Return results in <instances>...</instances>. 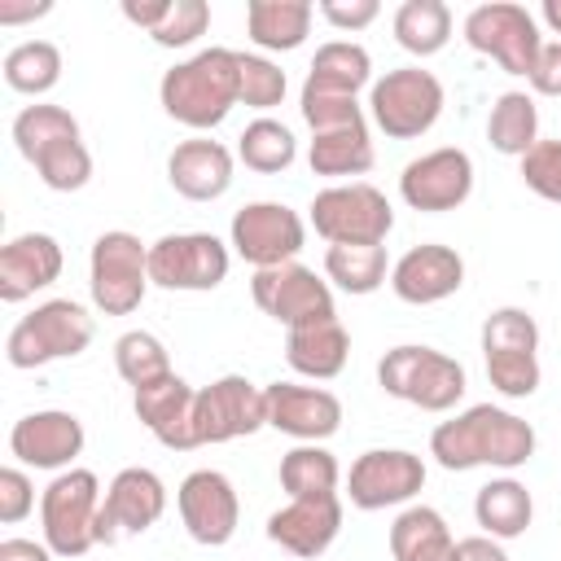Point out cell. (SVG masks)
<instances>
[{"label":"cell","mask_w":561,"mask_h":561,"mask_svg":"<svg viewBox=\"0 0 561 561\" xmlns=\"http://www.w3.org/2000/svg\"><path fill=\"white\" fill-rule=\"evenodd\" d=\"M430 456L451 469H522L535 456V425L508 408L473 403L451 421H438L430 434Z\"/></svg>","instance_id":"1"},{"label":"cell","mask_w":561,"mask_h":561,"mask_svg":"<svg viewBox=\"0 0 561 561\" xmlns=\"http://www.w3.org/2000/svg\"><path fill=\"white\" fill-rule=\"evenodd\" d=\"M158 101L175 123H184L193 131L219 127L232 114V105H241L237 53L232 48H202L188 61H175L158 83Z\"/></svg>","instance_id":"2"},{"label":"cell","mask_w":561,"mask_h":561,"mask_svg":"<svg viewBox=\"0 0 561 561\" xmlns=\"http://www.w3.org/2000/svg\"><path fill=\"white\" fill-rule=\"evenodd\" d=\"M13 145L53 193H79L92 180V153L83 145L79 118L61 105H26L13 118Z\"/></svg>","instance_id":"3"},{"label":"cell","mask_w":561,"mask_h":561,"mask_svg":"<svg viewBox=\"0 0 561 561\" xmlns=\"http://www.w3.org/2000/svg\"><path fill=\"white\" fill-rule=\"evenodd\" d=\"M377 386L390 399H403L421 412H451L465 399L469 377H465V364L451 359L447 351L403 342L377 359Z\"/></svg>","instance_id":"4"},{"label":"cell","mask_w":561,"mask_h":561,"mask_svg":"<svg viewBox=\"0 0 561 561\" xmlns=\"http://www.w3.org/2000/svg\"><path fill=\"white\" fill-rule=\"evenodd\" d=\"M96 337V324L83 302L75 298H48L35 311H26L9 337H4V359L13 368H44L53 359H75L88 351Z\"/></svg>","instance_id":"5"},{"label":"cell","mask_w":561,"mask_h":561,"mask_svg":"<svg viewBox=\"0 0 561 561\" xmlns=\"http://www.w3.org/2000/svg\"><path fill=\"white\" fill-rule=\"evenodd\" d=\"M101 478L92 469H61L39 495V530L53 557L79 561L96 543L101 517Z\"/></svg>","instance_id":"6"},{"label":"cell","mask_w":561,"mask_h":561,"mask_svg":"<svg viewBox=\"0 0 561 561\" xmlns=\"http://www.w3.org/2000/svg\"><path fill=\"white\" fill-rule=\"evenodd\" d=\"M149 245L127 232V228H110L92 241L88 254V289H92V307L101 316H131L145 294H149Z\"/></svg>","instance_id":"7"},{"label":"cell","mask_w":561,"mask_h":561,"mask_svg":"<svg viewBox=\"0 0 561 561\" xmlns=\"http://www.w3.org/2000/svg\"><path fill=\"white\" fill-rule=\"evenodd\" d=\"M486 377L504 399H530L539 390V324L526 307H495L482 320Z\"/></svg>","instance_id":"8"},{"label":"cell","mask_w":561,"mask_h":561,"mask_svg":"<svg viewBox=\"0 0 561 561\" xmlns=\"http://www.w3.org/2000/svg\"><path fill=\"white\" fill-rule=\"evenodd\" d=\"M311 228L329 245H381L394 228V206L368 180L329 184L311 197Z\"/></svg>","instance_id":"9"},{"label":"cell","mask_w":561,"mask_h":561,"mask_svg":"<svg viewBox=\"0 0 561 561\" xmlns=\"http://www.w3.org/2000/svg\"><path fill=\"white\" fill-rule=\"evenodd\" d=\"M460 35L473 53L491 57L504 75H522V79H530L535 61H539V48H543L535 13L526 4H513V0L473 4L460 22Z\"/></svg>","instance_id":"10"},{"label":"cell","mask_w":561,"mask_h":561,"mask_svg":"<svg viewBox=\"0 0 561 561\" xmlns=\"http://www.w3.org/2000/svg\"><path fill=\"white\" fill-rule=\"evenodd\" d=\"M443 83L425 66H399L373 79L368 88V114L390 140H416L425 136L443 114Z\"/></svg>","instance_id":"11"},{"label":"cell","mask_w":561,"mask_h":561,"mask_svg":"<svg viewBox=\"0 0 561 561\" xmlns=\"http://www.w3.org/2000/svg\"><path fill=\"white\" fill-rule=\"evenodd\" d=\"M267 425V390L241 373L215 377L193 399V447L232 443Z\"/></svg>","instance_id":"12"},{"label":"cell","mask_w":561,"mask_h":561,"mask_svg":"<svg viewBox=\"0 0 561 561\" xmlns=\"http://www.w3.org/2000/svg\"><path fill=\"white\" fill-rule=\"evenodd\" d=\"M250 298L263 316H272L285 329H302V324H320L333 320V285L320 280L307 263H276V267H259L250 276Z\"/></svg>","instance_id":"13"},{"label":"cell","mask_w":561,"mask_h":561,"mask_svg":"<svg viewBox=\"0 0 561 561\" xmlns=\"http://www.w3.org/2000/svg\"><path fill=\"white\" fill-rule=\"evenodd\" d=\"M228 267H232V254L215 232H167L149 245V280L158 289L202 294L224 285Z\"/></svg>","instance_id":"14"},{"label":"cell","mask_w":561,"mask_h":561,"mask_svg":"<svg viewBox=\"0 0 561 561\" xmlns=\"http://www.w3.org/2000/svg\"><path fill=\"white\" fill-rule=\"evenodd\" d=\"M302 241H307V228H302L298 210H289L285 202H245L228 224V245L254 272L276 267V263H294Z\"/></svg>","instance_id":"15"},{"label":"cell","mask_w":561,"mask_h":561,"mask_svg":"<svg viewBox=\"0 0 561 561\" xmlns=\"http://www.w3.org/2000/svg\"><path fill=\"white\" fill-rule=\"evenodd\" d=\"M421 486H425V460L408 447H373V451L355 456V465L346 473V495L364 513L408 504L421 495Z\"/></svg>","instance_id":"16"},{"label":"cell","mask_w":561,"mask_h":561,"mask_svg":"<svg viewBox=\"0 0 561 561\" xmlns=\"http://www.w3.org/2000/svg\"><path fill=\"white\" fill-rule=\"evenodd\" d=\"M469 193H473V158L456 145H443V149L412 158L399 175V197L421 215L456 210L469 202Z\"/></svg>","instance_id":"17"},{"label":"cell","mask_w":561,"mask_h":561,"mask_svg":"<svg viewBox=\"0 0 561 561\" xmlns=\"http://www.w3.org/2000/svg\"><path fill=\"white\" fill-rule=\"evenodd\" d=\"M175 508H180V522H184L188 539L202 543V548H224L237 535V522H241L237 486L219 469H193L175 486Z\"/></svg>","instance_id":"18"},{"label":"cell","mask_w":561,"mask_h":561,"mask_svg":"<svg viewBox=\"0 0 561 561\" xmlns=\"http://www.w3.org/2000/svg\"><path fill=\"white\" fill-rule=\"evenodd\" d=\"M167 513V486L153 469L131 465L118 469L105 486L101 517H96V543H118L127 535H145Z\"/></svg>","instance_id":"19"},{"label":"cell","mask_w":561,"mask_h":561,"mask_svg":"<svg viewBox=\"0 0 561 561\" xmlns=\"http://www.w3.org/2000/svg\"><path fill=\"white\" fill-rule=\"evenodd\" d=\"M9 451L26 469H75V456L83 451V421L61 408H39L13 421Z\"/></svg>","instance_id":"20"},{"label":"cell","mask_w":561,"mask_h":561,"mask_svg":"<svg viewBox=\"0 0 561 561\" xmlns=\"http://www.w3.org/2000/svg\"><path fill=\"white\" fill-rule=\"evenodd\" d=\"M267 390V425L298 438V443H324L342 430V399L324 386H298V381H272Z\"/></svg>","instance_id":"21"},{"label":"cell","mask_w":561,"mask_h":561,"mask_svg":"<svg viewBox=\"0 0 561 561\" xmlns=\"http://www.w3.org/2000/svg\"><path fill=\"white\" fill-rule=\"evenodd\" d=\"M342 535V495H307V500H289L285 508H276L267 517V539L302 561H316L333 548V539Z\"/></svg>","instance_id":"22"},{"label":"cell","mask_w":561,"mask_h":561,"mask_svg":"<svg viewBox=\"0 0 561 561\" xmlns=\"http://www.w3.org/2000/svg\"><path fill=\"white\" fill-rule=\"evenodd\" d=\"M465 285V259L443 245V241H425V245H412L408 254L394 259L390 267V289L412 302V307H430V302H443L451 298L456 289Z\"/></svg>","instance_id":"23"},{"label":"cell","mask_w":561,"mask_h":561,"mask_svg":"<svg viewBox=\"0 0 561 561\" xmlns=\"http://www.w3.org/2000/svg\"><path fill=\"white\" fill-rule=\"evenodd\" d=\"M193 399H197V390L180 373H167V377L131 390V412L162 447L193 451Z\"/></svg>","instance_id":"24"},{"label":"cell","mask_w":561,"mask_h":561,"mask_svg":"<svg viewBox=\"0 0 561 561\" xmlns=\"http://www.w3.org/2000/svg\"><path fill=\"white\" fill-rule=\"evenodd\" d=\"M232 171H237V158L224 140H210V136H193V140H180L167 158V180L180 197L188 202H215L232 188Z\"/></svg>","instance_id":"25"},{"label":"cell","mask_w":561,"mask_h":561,"mask_svg":"<svg viewBox=\"0 0 561 561\" xmlns=\"http://www.w3.org/2000/svg\"><path fill=\"white\" fill-rule=\"evenodd\" d=\"M61 245L53 232H22L0 245V298L26 302L61 276Z\"/></svg>","instance_id":"26"},{"label":"cell","mask_w":561,"mask_h":561,"mask_svg":"<svg viewBox=\"0 0 561 561\" xmlns=\"http://www.w3.org/2000/svg\"><path fill=\"white\" fill-rule=\"evenodd\" d=\"M285 359L298 377L311 381H333L346 359H351V333L342 329V320H320V324H302V329H285Z\"/></svg>","instance_id":"27"},{"label":"cell","mask_w":561,"mask_h":561,"mask_svg":"<svg viewBox=\"0 0 561 561\" xmlns=\"http://www.w3.org/2000/svg\"><path fill=\"white\" fill-rule=\"evenodd\" d=\"M390 557L394 561H456V535L438 508L408 504L390 522Z\"/></svg>","instance_id":"28"},{"label":"cell","mask_w":561,"mask_h":561,"mask_svg":"<svg viewBox=\"0 0 561 561\" xmlns=\"http://www.w3.org/2000/svg\"><path fill=\"white\" fill-rule=\"evenodd\" d=\"M316 4L307 0H250L245 4V31L263 53H294L311 35Z\"/></svg>","instance_id":"29"},{"label":"cell","mask_w":561,"mask_h":561,"mask_svg":"<svg viewBox=\"0 0 561 561\" xmlns=\"http://www.w3.org/2000/svg\"><path fill=\"white\" fill-rule=\"evenodd\" d=\"M302 88L316 92H342V96H359V88H373V57L364 44L351 39H329L316 48Z\"/></svg>","instance_id":"30"},{"label":"cell","mask_w":561,"mask_h":561,"mask_svg":"<svg viewBox=\"0 0 561 561\" xmlns=\"http://www.w3.org/2000/svg\"><path fill=\"white\" fill-rule=\"evenodd\" d=\"M473 517H478L482 535H491V539L504 543V539L526 535V526L535 517V500H530L526 482H517V478H491L473 495Z\"/></svg>","instance_id":"31"},{"label":"cell","mask_w":561,"mask_h":561,"mask_svg":"<svg viewBox=\"0 0 561 561\" xmlns=\"http://www.w3.org/2000/svg\"><path fill=\"white\" fill-rule=\"evenodd\" d=\"M307 162H311L316 175H329V180H346V175H364V171H373L368 123L333 127V131H316L311 145H307Z\"/></svg>","instance_id":"32"},{"label":"cell","mask_w":561,"mask_h":561,"mask_svg":"<svg viewBox=\"0 0 561 561\" xmlns=\"http://www.w3.org/2000/svg\"><path fill=\"white\" fill-rule=\"evenodd\" d=\"M486 140L495 153L504 158H522L535 149L539 140V110H535V96L530 92H500L491 114H486Z\"/></svg>","instance_id":"33"},{"label":"cell","mask_w":561,"mask_h":561,"mask_svg":"<svg viewBox=\"0 0 561 561\" xmlns=\"http://www.w3.org/2000/svg\"><path fill=\"white\" fill-rule=\"evenodd\" d=\"M280 491L289 500H307V495H337V482H342V469H337V456L320 443H298L280 456Z\"/></svg>","instance_id":"34"},{"label":"cell","mask_w":561,"mask_h":561,"mask_svg":"<svg viewBox=\"0 0 561 561\" xmlns=\"http://www.w3.org/2000/svg\"><path fill=\"white\" fill-rule=\"evenodd\" d=\"M394 39L412 57H434L451 39V9L443 0H403L394 9Z\"/></svg>","instance_id":"35"},{"label":"cell","mask_w":561,"mask_h":561,"mask_svg":"<svg viewBox=\"0 0 561 561\" xmlns=\"http://www.w3.org/2000/svg\"><path fill=\"white\" fill-rule=\"evenodd\" d=\"M0 70H4V83H9L13 92H22V96H44V92H53L57 79H61V48H57L53 39H22V44H13V48L4 53Z\"/></svg>","instance_id":"36"},{"label":"cell","mask_w":561,"mask_h":561,"mask_svg":"<svg viewBox=\"0 0 561 561\" xmlns=\"http://www.w3.org/2000/svg\"><path fill=\"white\" fill-rule=\"evenodd\" d=\"M390 259L386 245H329L324 250V276L342 294H373L390 280Z\"/></svg>","instance_id":"37"},{"label":"cell","mask_w":561,"mask_h":561,"mask_svg":"<svg viewBox=\"0 0 561 561\" xmlns=\"http://www.w3.org/2000/svg\"><path fill=\"white\" fill-rule=\"evenodd\" d=\"M237 158L250 167V171H259V175H280V171H289L294 167V158H298V140H294V131L280 123V118H254V123H245V131L237 136Z\"/></svg>","instance_id":"38"},{"label":"cell","mask_w":561,"mask_h":561,"mask_svg":"<svg viewBox=\"0 0 561 561\" xmlns=\"http://www.w3.org/2000/svg\"><path fill=\"white\" fill-rule=\"evenodd\" d=\"M114 368H118V377H123L131 390H140V386H149V381L175 373L167 346H162L149 329H127V333L114 342Z\"/></svg>","instance_id":"39"},{"label":"cell","mask_w":561,"mask_h":561,"mask_svg":"<svg viewBox=\"0 0 561 561\" xmlns=\"http://www.w3.org/2000/svg\"><path fill=\"white\" fill-rule=\"evenodd\" d=\"M206 26H210L206 0H162V13L149 26V39L162 48H188L197 35H206Z\"/></svg>","instance_id":"40"},{"label":"cell","mask_w":561,"mask_h":561,"mask_svg":"<svg viewBox=\"0 0 561 561\" xmlns=\"http://www.w3.org/2000/svg\"><path fill=\"white\" fill-rule=\"evenodd\" d=\"M237 61H241V105L272 110V105L285 101L289 79H285V70L276 61H267L263 53H237Z\"/></svg>","instance_id":"41"},{"label":"cell","mask_w":561,"mask_h":561,"mask_svg":"<svg viewBox=\"0 0 561 561\" xmlns=\"http://www.w3.org/2000/svg\"><path fill=\"white\" fill-rule=\"evenodd\" d=\"M298 110H302V123L316 131H333V127H355V123H368L364 118V105L355 96H342V92H316V88H302L298 96Z\"/></svg>","instance_id":"42"},{"label":"cell","mask_w":561,"mask_h":561,"mask_svg":"<svg viewBox=\"0 0 561 561\" xmlns=\"http://www.w3.org/2000/svg\"><path fill=\"white\" fill-rule=\"evenodd\" d=\"M517 162H522V184L530 193H539L543 202H561V140H535V149L522 153Z\"/></svg>","instance_id":"43"},{"label":"cell","mask_w":561,"mask_h":561,"mask_svg":"<svg viewBox=\"0 0 561 561\" xmlns=\"http://www.w3.org/2000/svg\"><path fill=\"white\" fill-rule=\"evenodd\" d=\"M31 508H35V482L26 478V469L18 465L0 469V522L18 526L22 517H31Z\"/></svg>","instance_id":"44"},{"label":"cell","mask_w":561,"mask_h":561,"mask_svg":"<svg viewBox=\"0 0 561 561\" xmlns=\"http://www.w3.org/2000/svg\"><path fill=\"white\" fill-rule=\"evenodd\" d=\"M377 13H381L377 0H351V4L346 0H324L320 4V18L337 31H364L368 22H377Z\"/></svg>","instance_id":"45"},{"label":"cell","mask_w":561,"mask_h":561,"mask_svg":"<svg viewBox=\"0 0 561 561\" xmlns=\"http://www.w3.org/2000/svg\"><path fill=\"white\" fill-rule=\"evenodd\" d=\"M526 83L539 96H561V39H552V44L539 48V61H535V70H530Z\"/></svg>","instance_id":"46"},{"label":"cell","mask_w":561,"mask_h":561,"mask_svg":"<svg viewBox=\"0 0 561 561\" xmlns=\"http://www.w3.org/2000/svg\"><path fill=\"white\" fill-rule=\"evenodd\" d=\"M456 561H508V552L491 535H469V539H456Z\"/></svg>","instance_id":"47"},{"label":"cell","mask_w":561,"mask_h":561,"mask_svg":"<svg viewBox=\"0 0 561 561\" xmlns=\"http://www.w3.org/2000/svg\"><path fill=\"white\" fill-rule=\"evenodd\" d=\"M0 561H53V548L13 535V539H0Z\"/></svg>","instance_id":"48"},{"label":"cell","mask_w":561,"mask_h":561,"mask_svg":"<svg viewBox=\"0 0 561 561\" xmlns=\"http://www.w3.org/2000/svg\"><path fill=\"white\" fill-rule=\"evenodd\" d=\"M44 13H53V4H48V0H22V4H13V0H0V26L35 22V18H44Z\"/></svg>","instance_id":"49"},{"label":"cell","mask_w":561,"mask_h":561,"mask_svg":"<svg viewBox=\"0 0 561 561\" xmlns=\"http://www.w3.org/2000/svg\"><path fill=\"white\" fill-rule=\"evenodd\" d=\"M539 18L548 22V31H552V35H561V0H543Z\"/></svg>","instance_id":"50"}]
</instances>
